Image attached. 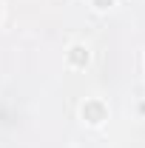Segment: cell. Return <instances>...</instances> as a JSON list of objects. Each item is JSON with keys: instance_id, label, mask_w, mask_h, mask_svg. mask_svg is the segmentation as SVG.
<instances>
[{"instance_id": "3", "label": "cell", "mask_w": 145, "mask_h": 148, "mask_svg": "<svg viewBox=\"0 0 145 148\" xmlns=\"http://www.w3.org/2000/svg\"><path fill=\"white\" fill-rule=\"evenodd\" d=\"M111 0H97V6H108Z\"/></svg>"}, {"instance_id": "2", "label": "cell", "mask_w": 145, "mask_h": 148, "mask_svg": "<svg viewBox=\"0 0 145 148\" xmlns=\"http://www.w3.org/2000/svg\"><path fill=\"white\" fill-rule=\"evenodd\" d=\"M85 117H91V123H100V117H103V108H100L97 103H88V106H85Z\"/></svg>"}, {"instance_id": "1", "label": "cell", "mask_w": 145, "mask_h": 148, "mask_svg": "<svg viewBox=\"0 0 145 148\" xmlns=\"http://www.w3.org/2000/svg\"><path fill=\"white\" fill-rule=\"evenodd\" d=\"M85 60H88V51H85L83 46H74V49H71V63H77V66H83Z\"/></svg>"}]
</instances>
